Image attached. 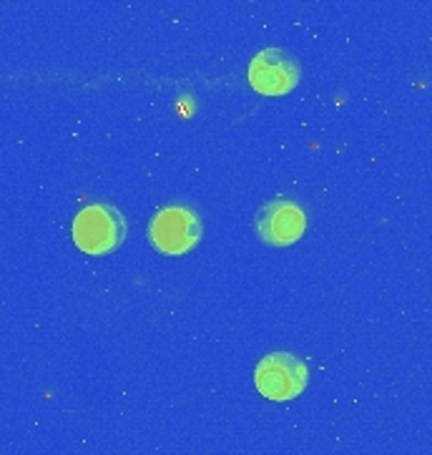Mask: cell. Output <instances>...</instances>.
Segmentation results:
<instances>
[{
  "label": "cell",
  "instance_id": "obj_1",
  "mask_svg": "<svg viewBox=\"0 0 432 455\" xmlns=\"http://www.w3.org/2000/svg\"><path fill=\"white\" fill-rule=\"evenodd\" d=\"M74 244L86 254H108L119 250L126 239V220L116 206L89 204L74 217L71 224Z\"/></svg>",
  "mask_w": 432,
  "mask_h": 455
},
{
  "label": "cell",
  "instance_id": "obj_2",
  "mask_svg": "<svg viewBox=\"0 0 432 455\" xmlns=\"http://www.w3.org/2000/svg\"><path fill=\"white\" fill-rule=\"evenodd\" d=\"M310 380L307 365L289 353H271L262 357L254 370V387L271 403H289L304 393Z\"/></svg>",
  "mask_w": 432,
  "mask_h": 455
},
{
  "label": "cell",
  "instance_id": "obj_3",
  "mask_svg": "<svg viewBox=\"0 0 432 455\" xmlns=\"http://www.w3.org/2000/svg\"><path fill=\"white\" fill-rule=\"evenodd\" d=\"M201 239V221L192 209L179 204L159 209L149 221V242L161 254L177 257L194 250Z\"/></svg>",
  "mask_w": 432,
  "mask_h": 455
},
{
  "label": "cell",
  "instance_id": "obj_4",
  "mask_svg": "<svg viewBox=\"0 0 432 455\" xmlns=\"http://www.w3.org/2000/svg\"><path fill=\"white\" fill-rule=\"evenodd\" d=\"M297 84V59L282 48H264L249 63V86L262 96H287Z\"/></svg>",
  "mask_w": 432,
  "mask_h": 455
},
{
  "label": "cell",
  "instance_id": "obj_5",
  "mask_svg": "<svg viewBox=\"0 0 432 455\" xmlns=\"http://www.w3.org/2000/svg\"><path fill=\"white\" fill-rule=\"evenodd\" d=\"M254 227H256L259 239L269 247H289L304 235L307 217L297 202L277 199V202H267L259 209Z\"/></svg>",
  "mask_w": 432,
  "mask_h": 455
}]
</instances>
